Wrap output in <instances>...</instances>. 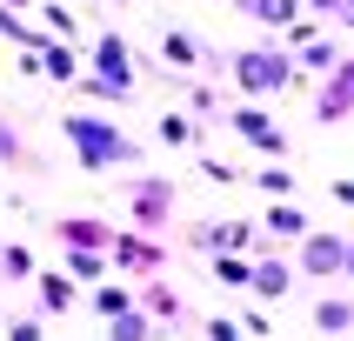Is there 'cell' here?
Masks as SVG:
<instances>
[{"label": "cell", "mask_w": 354, "mask_h": 341, "mask_svg": "<svg viewBox=\"0 0 354 341\" xmlns=\"http://www.w3.org/2000/svg\"><path fill=\"white\" fill-rule=\"evenodd\" d=\"M40 288H34V308L40 315H67L74 308V281H60V275H34Z\"/></svg>", "instance_id": "19"}, {"label": "cell", "mask_w": 354, "mask_h": 341, "mask_svg": "<svg viewBox=\"0 0 354 341\" xmlns=\"http://www.w3.org/2000/svg\"><path fill=\"white\" fill-rule=\"evenodd\" d=\"M0 335H7V341H47V335H40V315H20V321H7Z\"/></svg>", "instance_id": "28"}, {"label": "cell", "mask_w": 354, "mask_h": 341, "mask_svg": "<svg viewBox=\"0 0 354 341\" xmlns=\"http://www.w3.org/2000/svg\"><path fill=\"white\" fill-rule=\"evenodd\" d=\"M341 248H348L341 228H308L295 241V275L301 281H341Z\"/></svg>", "instance_id": "4"}, {"label": "cell", "mask_w": 354, "mask_h": 341, "mask_svg": "<svg viewBox=\"0 0 354 341\" xmlns=\"http://www.w3.org/2000/svg\"><path fill=\"white\" fill-rule=\"evenodd\" d=\"M167 147H201L207 140V120H194V114H160V127H154Z\"/></svg>", "instance_id": "18"}, {"label": "cell", "mask_w": 354, "mask_h": 341, "mask_svg": "<svg viewBox=\"0 0 354 341\" xmlns=\"http://www.w3.org/2000/svg\"><path fill=\"white\" fill-rule=\"evenodd\" d=\"M54 234H60V248H94V255H107V248H114V228H107V221H87V214L54 221Z\"/></svg>", "instance_id": "12"}, {"label": "cell", "mask_w": 354, "mask_h": 341, "mask_svg": "<svg viewBox=\"0 0 354 341\" xmlns=\"http://www.w3.org/2000/svg\"><path fill=\"white\" fill-rule=\"evenodd\" d=\"M241 181H254V187H261V194H268V201H295V174H288L281 160H268L261 174H241Z\"/></svg>", "instance_id": "20"}, {"label": "cell", "mask_w": 354, "mask_h": 341, "mask_svg": "<svg viewBox=\"0 0 354 341\" xmlns=\"http://www.w3.org/2000/svg\"><path fill=\"white\" fill-rule=\"evenodd\" d=\"M127 308H134V288H120V281H100V288H94V315L100 321L127 315Z\"/></svg>", "instance_id": "22"}, {"label": "cell", "mask_w": 354, "mask_h": 341, "mask_svg": "<svg viewBox=\"0 0 354 341\" xmlns=\"http://www.w3.org/2000/svg\"><path fill=\"white\" fill-rule=\"evenodd\" d=\"M234 7L248 20H261V27H274V34L288 27V20H301V0H234Z\"/></svg>", "instance_id": "17"}, {"label": "cell", "mask_w": 354, "mask_h": 341, "mask_svg": "<svg viewBox=\"0 0 354 341\" xmlns=\"http://www.w3.org/2000/svg\"><path fill=\"white\" fill-rule=\"evenodd\" d=\"M315 328L321 335H354V295H321L315 301Z\"/></svg>", "instance_id": "15"}, {"label": "cell", "mask_w": 354, "mask_h": 341, "mask_svg": "<svg viewBox=\"0 0 354 341\" xmlns=\"http://www.w3.org/2000/svg\"><path fill=\"white\" fill-rule=\"evenodd\" d=\"M201 174H207V181H221V187H227V181H241L227 160H207V154H201Z\"/></svg>", "instance_id": "31"}, {"label": "cell", "mask_w": 354, "mask_h": 341, "mask_svg": "<svg viewBox=\"0 0 354 341\" xmlns=\"http://www.w3.org/2000/svg\"><path fill=\"white\" fill-rule=\"evenodd\" d=\"M0 275H7V281H34L40 268H34V255H27V248H0Z\"/></svg>", "instance_id": "26"}, {"label": "cell", "mask_w": 354, "mask_h": 341, "mask_svg": "<svg viewBox=\"0 0 354 341\" xmlns=\"http://www.w3.org/2000/svg\"><path fill=\"white\" fill-rule=\"evenodd\" d=\"M341 281H354V234H348V248H341Z\"/></svg>", "instance_id": "33"}, {"label": "cell", "mask_w": 354, "mask_h": 341, "mask_svg": "<svg viewBox=\"0 0 354 341\" xmlns=\"http://www.w3.org/2000/svg\"><path fill=\"white\" fill-rule=\"evenodd\" d=\"M328 194H335L341 208H354V181H328Z\"/></svg>", "instance_id": "32"}, {"label": "cell", "mask_w": 354, "mask_h": 341, "mask_svg": "<svg viewBox=\"0 0 354 341\" xmlns=\"http://www.w3.org/2000/svg\"><path fill=\"white\" fill-rule=\"evenodd\" d=\"M107 268H114V261H107V255H94V248H67V275H80V281H100Z\"/></svg>", "instance_id": "25"}, {"label": "cell", "mask_w": 354, "mask_h": 341, "mask_svg": "<svg viewBox=\"0 0 354 341\" xmlns=\"http://www.w3.org/2000/svg\"><path fill=\"white\" fill-rule=\"evenodd\" d=\"M254 228H261L268 241H301L315 221H308V208H301V201H268V214H261Z\"/></svg>", "instance_id": "11"}, {"label": "cell", "mask_w": 354, "mask_h": 341, "mask_svg": "<svg viewBox=\"0 0 354 341\" xmlns=\"http://www.w3.org/2000/svg\"><path fill=\"white\" fill-rule=\"evenodd\" d=\"M120 194H127V208H134V228H140V234L167 228V214H174V181H167V174H127V181H120Z\"/></svg>", "instance_id": "3"}, {"label": "cell", "mask_w": 354, "mask_h": 341, "mask_svg": "<svg viewBox=\"0 0 354 341\" xmlns=\"http://www.w3.org/2000/svg\"><path fill=\"white\" fill-rule=\"evenodd\" d=\"M221 120H227V127H234V134L248 140L254 154H268V160H288V134L274 127V114H268L261 100H241V107H227Z\"/></svg>", "instance_id": "5"}, {"label": "cell", "mask_w": 354, "mask_h": 341, "mask_svg": "<svg viewBox=\"0 0 354 341\" xmlns=\"http://www.w3.org/2000/svg\"><path fill=\"white\" fill-rule=\"evenodd\" d=\"M187 248H201V255H254L261 228L254 221H194L187 228Z\"/></svg>", "instance_id": "6"}, {"label": "cell", "mask_w": 354, "mask_h": 341, "mask_svg": "<svg viewBox=\"0 0 354 341\" xmlns=\"http://www.w3.org/2000/svg\"><path fill=\"white\" fill-rule=\"evenodd\" d=\"M0 160H27V147H20V134L7 127V114H0Z\"/></svg>", "instance_id": "30"}, {"label": "cell", "mask_w": 354, "mask_h": 341, "mask_svg": "<svg viewBox=\"0 0 354 341\" xmlns=\"http://www.w3.org/2000/svg\"><path fill=\"white\" fill-rule=\"evenodd\" d=\"M107 341H154V315H140V308L114 315V321H107Z\"/></svg>", "instance_id": "21"}, {"label": "cell", "mask_w": 354, "mask_h": 341, "mask_svg": "<svg viewBox=\"0 0 354 341\" xmlns=\"http://www.w3.org/2000/svg\"><path fill=\"white\" fill-rule=\"evenodd\" d=\"M341 54H348V47H341L335 34H315L308 47H295V67H301V80H308V74H328V67H335Z\"/></svg>", "instance_id": "14"}, {"label": "cell", "mask_w": 354, "mask_h": 341, "mask_svg": "<svg viewBox=\"0 0 354 341\" xmlns=\"http://www.w3.org/2000/svg\"><path fill=\"white\" fill-rule=\"evenodd\" d=\"M94 74H100V80H114L120 94H134V87H140V67H134V47H127V40H120L114 27H107V34L94 40Z\"/></svg>", "instance_id": "9"}, {"label": "cell", "mask_w": 354, "mask_h": 341, "mask_svg": "<svg viewBox=\"0 0 354 341\" xmlns=\"http://www.w3.org/2000/svg\"><path fill=\"white\" fill-rule=\"evenodd\" d=\"M140 315H154V321H180V315H187V308H180V295H174V288H167V281H154V275H147V288H140Z\"/></svg>", "instance_id": "16"}, {"label": "cell", "mask_w": 354, "mask_h": 341, "mask_svg": "<svg viewBox=\"0 0 354 341\" xmlns=\"http://www.w3.org/2000/svg\"><path fill=\"white\" fill-rule=\"evenodd\" d=\"M40 74H54V80H80V60L67 54V47H60V40H47V47H40Z\"/></svg>", "instance_id": "23"}, {"label": "cell", "mask_w": 354, "mask_h": 341, "mask_svg": "<svg viewBox=\"0 0 354 341\" xmlns=\"http://www.w3.org/2000/svg\"><path fill=\"white\" fill-rule=\"evenodd\" d=\"M201 335H207V341H248V335H241V321H227V315H214Z\"/></svg>", "instance_id": "29"}, {"label": "cell", "mask_w": 354, "mask_h": 341, "mask_svg": "<svg viewBox=\"0 0 354 341\" xmlns=\"http://www.w3.org/2000/svg\"><path fill=\"white\" fill-rule=\"evenodd\" d=\"M80 94H87V100H114V107H120V100H134V94H120L114 80H100V74H80Z\"/></svg>", "instance_id": "27"}, {"label": "cell", "mask_w": 354, "mask_h": 341, "mask_svg": "<svg viewBox=\"0 0 354 341\" xmlns=\"http://www.w3.org/2000/svg\"><path fill=\"white\" fill-rule=\"evenodd\" d=\"M354 114V54H341L328 74H321V94H315V120L321 127H341Z\"/></svg>", "instance_id": "7"}, {"label": "cell", "mask_w": 354, "mask_h": 341, "mask_svg": "<svg viewBox=\"0 0 354 341\" xmlns=\"http://www.w3.org/2000/svg\"><path fill=\"white\" fill-rule=\"evenodd\" d=\"M227 80H234L241 100H274L288 87H301V67L281 40H261V47H234L227 54Z\"/></svg>", "instance_id": "2"}, {"label": "cell", "mask_w": 354, "mask_h": 341, "mask_svg": "<svg viewBox=\"0 0 354 341\" xmlns=\"http://www.w3.org/2000/svg\"><path fill=\"white\" fill-rule=\"evenodd\" d=\"M0 7H34V0H0Z\"/></svg>", "instance_id": "34"}, {"label": "cell", "mask_w": 354, "mask_h": 341, "mask_svg": "<svg viewBox=\"0 0 354 341\" xmlns=\"http://www.w3.org/2000/svg\"><path fill=\"white\" fill-rule=\"evenodd\" d=\"M107 261L147 281V275H160V261H167V255H160V248H154L147 234H120V228H114V248H107Z\"/></svg>", "instance_id": "10"}, {"label": "cell", "mask_w": 354, "mask_h": 341, "mask_svg": "<svg viewBox=\"0 0 354 341\" xmlns=\"http://www.w3.org/2000/svg\"><path fill=\"white\" fill-rule=\"evenodd\" d=\"M60 134H67V147H74V160L87 167V174H107V167H140V140L127 134L120 120H107V114L74 107V114H60Z\"/></svg>", "instance_id": "1"}, {"label": "cell", "mask_w": 354, "mask_h": 341, "mask_svg": "<svg viewBox=\"0 0 354 341\" xmlns=\"http://www.w3.org/2000/svg\"><path fill=\"white\" fill-rule=\"evenodd\" d=\"M295 261L288 255H274V248H268V241H261L254 248V275H248V295H261V301H281V295H295Z\"/></svg>", "instance_id": "8"}, {"label": "cell", "mask_w": 354, "mask_h": 341, "mask_svg": "<svg viewBox=\"0 0 354 341\" xmlns=\"http://www.w3.org/2000/svg\"><path fill=\"white\" fill-rule=\"evenodd\" d=\"M248 275H254V255H214V281L221 288H248Z\"/></svg>", "instance_id": "24"}, {"label": "cell", "mask_w": 354, "mask_h": 341, "mask_svg": "<svg viewBox=\"0 0 354 341\" xmlns=\"http://www.w3.org/2000/svg\"><path fill=\"white\" fill-rule=\"evenodd\" d=\"M160 54L174 60V67H221L214 47H201L194 34H180V27H160Z\"/></svg>", "instance_id": "13"}]
</instances>
